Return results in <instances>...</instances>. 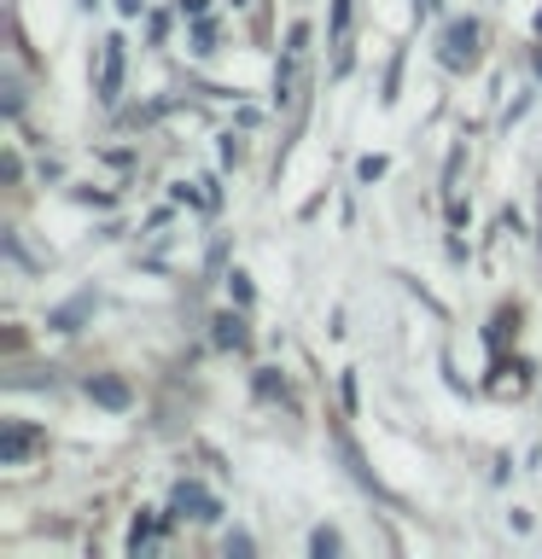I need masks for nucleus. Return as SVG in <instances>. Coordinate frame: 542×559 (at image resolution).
Listing matches in <instances>:
<instances>
[{"instance_id": "f257e3e1", "label": "nucleus", "mask_w": 542, "mask_h": 559, "mask_svg": "<svg viewBox=\"0 0 542 559\" xmlns=\"http://www.w3.org/2000/svg\"><path fill=\"white\" fill-rule=\"evenodd\" d=\"M30 449H35V431L30 426H7V437H0V461L12 466V461H24Z\"/></svg>"}]
</instances>
